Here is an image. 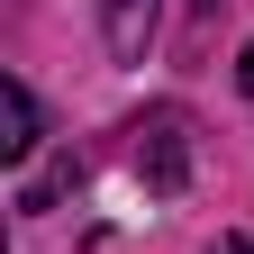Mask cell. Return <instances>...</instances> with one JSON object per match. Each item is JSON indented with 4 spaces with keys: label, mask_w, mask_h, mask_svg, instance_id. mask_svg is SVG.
Wrapping results in <instances>:
<instances>
[{
    "label": "cell",
    "mask_w": 254,
    "mask_h": 254,
    "mask_svg": "<svg viewBox=\"0 0 254 254\" xmlns=\"http://www.w3.org/2000/svg\"><path fill=\"white\" fill-rule=\"evenodd\" d=\"M236 82H245V100H254V46H245V55H236Z\"/></svg>",
    "instance_id": "obj_4"
},
{
    "label": "cell",
    "mask_w": 254,
    "mask_h": 254,
    "mask_svg": "<svg viewBox=\"0 0 254 254\" xmlns=\"http://www.w3.org/2000/svg\"><path fill=\"white\" fill-rule=\"evenodd\" d=\"M0 154L9 164L37 154V100H27V82H0Z\"/></svg>",
    "instance_id": "obj_3"
},
{
    "label": "cell",
    "mask_w": 254,
    "mask_h": 254,
    "mask_svg": "<svg viewBox=\"0 0 254 254\" xmlns=\"http://www.w3.org/2000/svg\"><path fill=\"white\" fill-rule=\"evenodd\" d=\"M190 9H200V18H209V9H218V0H190Z\"/></svg>",
    "instance_id": "obj_6"
},
{
    "label": "cell",
    "mask_w": 254,
    "mask_h": 254,
    "mask_svg": "<svg viewBox=\"0 0 254 254\" xmlns=\"http://www.w3.org/2000/svg\"><path fill=\"white\" fill-rule=\"evenodd\" d=\"M218 254H254V236H227V245H218Z\"/></svg>",
    "instance_id": "obj_5"
},
{
    "label": "cell",
    "mask_w": 254,
    "mask_h": 254,
    "mask_svg": "<svg viewBox=\"0 0 254 254\" xmlns=\"http://www.w3.org/2000/svg\"><path fill=\"white\" fill-rule=\"evenodd\" d=\"M136 173L154 190H182L190 182V118L182 109H145L136 118Z\"/></svg>",
    "instance_id": "obj_1"
},
{
    "label": "cell",
    "mask_w": 254,
    "mask_h": 254,
    "mask_svg": "<svg viewBox=\"0 0 254 254\" xmlns=\"http://www.w3.org/2000/svg\"><path fill=\"white\" fill-rule=\"evenodd\" d=\"M100 37H109L118 64H145V46H154V0H100Z\"/></svg>",
    "instance_id": "obj_2"
}]
</instances>
